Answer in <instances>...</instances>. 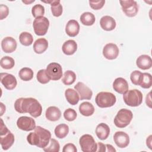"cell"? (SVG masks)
<instances>
[{
  "label": "cell",
  "instance_id": "obj_17",
  "mask_svg": "<svg viewBox=\"0 0 152 152\" xmlns=\"http://www.w3.org/2000/svg\"><path fill=\"white\" fill-rule=\"evenodd\" d=\"M113 88L117 93L124 94L128 90V83L125 79L122 77H118L114 80Z\"/></svg>",
  "mask_w": 152,
  "mask_h": 152
},
{
  "label": "cell",
  "instance_id": "obj_26",
  "mask_svg": "<svg viewBox=\"0 0 152 152\" xmlns=\"http://www.w3.org/2000/svg\"><path fill=\"white\" fill-rule=\"evenodd\" d=\"M45 3H48L50 4V9L52 13V15L55 17H59L62 15V6L61 4V1L59 0H51L48 1H41Z\"/></svg>",
  "mask_w": 152,
  "mask_h": 152
},
{
  "label": "cell",
  "instance_id": "obj_39",
  "mask_svg": "<svg viewBox=\"0 0 152 152\" xmlns=\"http://www.w3.org/2000/svg\"><path fill=\"white\" fill-rule=\"evenodd\" d=\"M77 116V113L76 111L71 108H68L66 109L64 112V117L68 121H74Z\"/></svg>",
  "mask_w": 152,
  "mask_h": 152
},
{
  "label": "cell",
  "instance_id": "obj_35",
  "mask_svg": "<svg viewBox=\"0 0 152 152\" xmlns=\"http://www.w3.org/2000/svg\"><path fill=\"white\" fill-rule=\"evenodd\" d=\"M152 85V77L151 75L147 72L142 73V77L140 84V86L143 88H149Z\"/></svg>",
  "mask_w": 152,
  "mask_h": 152
},
{
  "label": "cell",
  "instance_id": "obj_20",
  "mask_svg": "<svg viewBox=\"0 0 152 152\" xmlns=\"http://www.w3.org/2000/svg\"><path fill=\"white\" fill-rule=\"evenodd\" d=\"M80 31V25L77 21L70 20L68 21L65 27V32L69 37L76 36Z\"/></svg>",
  "mask_w": 152,
  "mask_h": 152
},
{
  "label": "cell",
  "instance_id": "obj_32",
  "mask_svg": "<svg viewBox=\"0 0 152 152\" xmlns=\"http://www.w3.org/2000/svg\"><path fill=\"white\" fill-rule=\"evenodd\" d=\"M19 40L21 45L28 46L32 44L33 42V37L30 33L24 31L20 33L19 36Z\"/></svg>",
  "mask_w": 152,
  "mask_h": 152
},
{
  "label": "cell",
  "instance_id": "obj_13",
  "mask_svg": "<svg viewBox=\"0 0 152 152\" xmlns=\"http://www.w3.org/2000/svg\"><path fill=\"white\" fill-rule=\"evenodd\" d=\"M75 90L78 92L80 96V100L91 99L93 92L91 90L82 82H78L75 86Z\"/></svg>",
  "mask_w": 152,
  "mask_h": 152
},
{
  "label": "cell",
  "instance_id": "obj_7",
  "mask_svg": "<svg viewBox=\"0 0 152 152\" xmlns=\"http://www.w3.org/2000/svg\"><path fill=\"white\" fill-rule=\"evenodd\" d=\"M33 27L35 34L37 36H43L46 34L49 27V21L45 17L36 18L33 23Z\"/></svg>",
  "mask_w": 152,
  "mask_h": 152
},
{
  "label": "cell",
  "instance_id": "obj_45",
  "mask_svg": "<svg viewBox=\"0 0 152 152\" xmlns=\"http://www.w3.org/2000/svg\"><path fill=\"white\" fill-rule=\"evenodd\" d=\"M151 135H150L146 140V144L149 147V148L151 149Z\"/></svg>",
  "mask_w": 152,
  "mask_h": 152
},
{
  "label": "cell",
  "instance_id": "obj_38",
  "mask_svg": "<svg viewBox=\"0 0 152 152\" xmlns=\"http://www.w3.org/2000/svg\"><path fill=\"white\" fill-rule=\"evenodd\" d=\"M142 77V73L138 70L134 71L130 75V79L131 82L135 85H140Z\"/></svg>",
  "mask_w": 152,
  "mask_h": 152
},
{
  "label": "cell",
  "instance_id": "obj_41",
  "mask_svg": "<svg viewBox=\"0 0 152 152\" xmlns=\"http://www.w3.org/2000/svg\"><path fill=\"white\" fill-rule=\"evenodd\" d=\"M0 12H1V20L5 18L9 14L8 7L4 4H1L0 5Z\"/></svg>",
  "mask_w": 152,
  "mask_h": 152
},
{
  "label": "cell",
  "instance_id": "obj_11",
  "mask_svg": "<svg viewBox=\"0 0 152 152\" xmlns=\"http://www.w3.org/2000/svg\"><path fill=\"white\" fill-rule=\"evenodd\" d=\"M1 83L4 87L9 90H13L17 84L16 78L12 74L8 73H1Z\"/></svg>",
  "mask_w": 152,
  "mask_h": 152
},
{
  "label": "cell",
  "instance_id": "obj_29",
  "mask_svg": "<svg viewBox=\"0 0 152 152\" xmlns=\"http://www.w3.org/2000/svg\"><path fill=\"white\" fill-rule=\"evenodd\" d=\"M55 134L58 138H65L69 132V126L65 124H61L57 125L55 129Z\"/></svg>",
  "mask_w": 152,
  "mask_h": 152
},
{
  "label": "cell",
  "instance_id": "obj_16",
  "mask_svg": "<svg viewBox=\"0 0 152 152\" xmlns=\"http://www.w3.org/2000/svg\"><path fill=\"white\" fill-rule=\"evenodd\" d=\"M14 141V135L10 130L7 133L3 135H0L1 145L2 148L4 150L9 149L13 145Z\"/></svg>",
  "mask_w": 152,
  "mask_h": 152
},
{
  "label": "cell",
  "instance_id": "obj_6",
  "mask_svg": "<svg viewBox=\"0 0 152 152\" xmlns=\"http://www.w3.org/2000/svg\"><path fill=\"white\" fill-rule=\"evenodd\" d=\"M81 149L83 152H95L97 151V144L92 135L84 134L79 140Z\"/></svg>",
  "mask_w": 152,
  "mask_h": 152
},
{
  "label": "cell",
  "instance_id": "obj_21",
  "mask_svg": "<svg viewBox=\"0 0 152 152\" xmlns=\"http://www.w3.org/2000/svg\"><path fill=\"white\" fill-rule=\"evenodd\" d=\"M95 132L98 138L101 140H104L109 135L110 128L107 124L100 123L96 126Z\"/></svg>",
  "mask_w": 152,
  "mask_h": 152
},
{
  "label": "cell",
  "instance_id": "obj_43",
  "mask_svg": "<svg viewBox=\"0 0 152 152\" xmlns=\"http://www.w3.org/2000/svg\"><path fill=\"white\" fill-rule=\"evenodd\" d=\"M97 144V148L96 151H103V152H104V151H106V144H104L101 142H98Z\"/></svg>",
  "mask_w": 152,
  "mask_h": 152
},
{
  "label": "cell",
  "instance_id": "obj_37",
  "mask_svg": "<svg viewBox=\"0 0 152 152\" xmlns=\"http://www.w3.org/2000/svg\"><path fill=\"white\" fill-rule=\"evenodd\" d=\"M36 78H37V81L39 83H40L41 84H47L50 80L46 73V69H40L37 72Z\"/></svg>",
  "mask_w": 152,
  "mask_h": 152
},
{
  "label": "cell",
  "instance_id": "obj_19",
  "mask_svg": "<svg viewBox=\"0 0 152 152\" xmlns=\"http://www.w3.org/2000/svg\"><path fill=\"white\" fill-rule=\"evenodd\" d=\"M137 66L143 70L148 69L152 66V59L147 55H141L138 56L136 61Z\"/></svg>",
  "mask_w": 152,
  "mask_h": 152
},
{
  "label": "cell",
  "instance_id": "obj_4",
  "mask_svg": "<svg viewBox=\"0 0 152 152\" xmlns=\"http://www.w3.org/2000/svg\"><path fill=\"white\" fill-rule=\"evenodd\" d=\"M95 102L99 107H110L115 104L116 98V96L110 92L102 91L96 95Z\"/></svg>",
  "mask_w": 152,
  "mask_h": 152
},
{
  "label": "cell",
  "instance_id": "obj_27",
  "mask_svg": "<svg viewBox=\"0 0 152 152\" xmlns=\"http://www.w3.org/2000/svg\"><path fill=\"white\" fill-rule=\"evenodd\" d=\"M79 111L82 115L90 116L94 113V107L91 103L88 102H84L80 104Z\"/></svg>",
  "mask_w": 152,
  "mask_h": 152
},
{
  "label": "cell",
  "instance_id": "obj_31",
  "mask_svg": "<svg viewBox=\"0 0 152 152\" xmlns=\"http://www.w3.org/2000/svg\"><path fill=\"white\" fill-rule=\"evenodd\" d=\"M76 80V75L75 72L71 70H68L65 72L62 79V83L66 86L72 84Z\"/></svg>",
  "mask_w": 152,
  "mask_h": 152
},
{
  "label": "cell",
  "instance_id": "obj_15",
  "mask_svg": "<svg viewBox=\"0 0 152 152\" xmlns=\"http://www.w3.org/2000/svg\"><path fill=\"white\" fill-rule=\"evenodd\" d=\"M17 42L14 38L12 37H5L1 41V48L5 53H12L14 52L17 48Z\"/></svg>",
  "mask_w": 152,
  "mask_h": 152
},
{
  "label": "cell",
  "instance_id": "obj_8",
  "mask_svg": "<svg viewBox=\"0 0 152 152\" xmlns=\"http://www.w3.org/2000/svg\"><path fill=\"white\" fill-rule=\"evenodd\" d=\"M120 4L123 12L129 17H135L139 10V6L137 2L133 0L120 1Z\"/></svg>",
  "mask_w": 152,
  "mask_h": 152
},
{
  "label": "cell",
  "instance_id": "obj_30",
  "mask_svg": "<svg viewBox=\"0 0 152 152\" xmlns=\"http://www.w3.org/2000/svg\"><path fill=\"white\" fill-rule=\"evenodd\" d=\"M33 71L31 68L28 67H24L20 70L18 72V75L22 80L24 81H28L33 78Z\"/></svg>",
  "mask_w": 152,
  "mask_h": 152
},
{
  "label": "cell",
  "instance_id": "obj_14",
  "mask_svg": "<svg viewBox=\"0 0 152 152\" xmlns=\"http://www.w3.org/2000/svg\"><path fill=\"white\" fill-rule=\"evenodd\" d=\"M113 140L119 148H125L129 143V135L123 131H117L113 135Z\"/></svg>",
  "mask_w": 152,
  "mask_h": 152
},
{
  "label": "cell",
  "instance_id": "obj_9",
  "mask_svg": "<svg viewBox=\"0 0 152 152\" xmlns=\"http://www.w3.org/2000/svg\"><path fill=\"white\" fill-rule=\"evenodd\" d=\"M46 73L50 80L57 81L62 76V68L61 65L56 62L50 63L46 67Z\"/></svg>",
  "mask_w": 152,
  "mask_h": 152
},
{
  "label": "cell",
  "instance_id": "obj_3",
  "mask_svg": "<svg viewBox=\"0 0 152 152\" xmlns=\"http://www.w3.org/2000/svg\"><path fill=\"white\" fill-rule=\"evenodd\" d=\"M143 96L142 93L137 89L128 90L123 95V99L125 103L131 107L140 106L142 102Z\"/></svg>",
  "mask_w": 152,
  "mask_h": 152
},
{
  "label": "cell",
  "instance_id": "obj_10",
  "mask_svg": "<svg viewBox=\"0 0 152 152\" xmlns=\"http://www.w3.org/2000/svg\"><path fill=\"white\" fill-rule=\"evenodd\" d=\"M17 125L20 129L30 131L36 128V122L34 119L28 116H21L17 121Z\"/></svg>",
  "mask_w": 152,
  "mask_h": 152
},
{
  "label": "cell",
  "instance_id": "obj_5",
  "mask_svg": "<svg viewBox=\"0 0 152 152\" xmlns=\"http://www.w3.org/2000/svg\"><path fill=\"white\" fill-rule=\"evenodd\" d=\"M133 118L132 112L127 109H120L114 118V124L116 126L123 128L127 126Z\"/></svg>",
  "mask_w": 152,
  "mask_h": 152
},
{
  "label": "cell",
  "instance_id": "obj_36",
  "mask_svg": "<svg viewBox=\"0 0 152 152\" xmlns=\"http://www.w3.org/2000/svg\"><path fill=\"white\" fill-rule=\"evenodd\" d=\"M31 13L33 16L35 17V18L40 17H43L45 14V8L41 4H36L32 7Z\"/></svg>",
  "mask_w": 152,
  "mask_h": 152
},
{
  "label": "cell",
  "instance_id": "obj_33",
  "mask_svg": "<svg viewBox=\"0 0 152 152\" xmlns=\"http://www.w3.org/2000/svg\"><path fill=\"white\" fill-rule=\"evenodd\" d=\"M1 66L5 69H10L12 68L15 65L14 59L8 56L2 57L0 61Z\"/></svg>",
  "mask_w": 152,
  "mask_h": 152
},
{
  "label": "cell",
  "instance_id": "obj_34",
  "mask_svg": "<svg viewBox=\"0 0 152 152\" xmlns=\"http://www.w3.org/2000/svg\"><path fill=\"white\" fill-rule=\"evenodd\" d=\"M43 149L46 152H59L60 145L57 140L54 138H50L48 145Z\"/></svg>",
  "mask_w": 152,
  "mask_h": 152
},
{
  "label": "cell",
  "instance_id": "obj_40",
  "mask_svg": "<svg viewBox=\"0 0 152 152\" xmlns=\"http://www.w3.org/2000/svg\"><path fill=\"white\" fill-rule=\"evenodd\" d=\"M105 4V1H89L90 7L94 10H99L103 8Z\"/></svg>",
  "mask_w": 152,
  "mask_h": 152
},
{
  "label": "cell",
  "instance_id": "obj_2",
  "mask_svg": "<svg viewBox=\"0 0 152 152\" xmlns=\"http://www.w3.org/2000/svg\"><path fill=\"white\" fill-rule=\"evenodd\" d=\"M50 138V132L40 126H36L34 132H30L27 137V140L30 144L41 148L48 145Z\"/></svg>",
  "mask_w": 152,
  "mask_h": 152
},
{
  "label": "cell",
  "instance_id": "obj_18",
  "mask_svg": "<svg viewBox=\"0 0 152 152\" xmlns=\"http://www.w3.org/2000/svg\"><path fill=\"white\" fill-rule=\"evenodd\" d=\"M100 25L104 30L112 31L115 28L116 23L113 17L109 15H104L101 18Z\"/></svg>",
  "mask_w": 152,
  "mask_h": 152
},
{
  "label": "cell",
  "instance_id": "obj_1",
  "mask_svg": "<svg viewBox=\"0 0 152 152\" xmlns=\"http://www.w3.org/2000/svg\"><path fill=\"white\" fill-rule=\"evenodd\" d=\"M15 110L20 113H28L31 116L37 118L42 112L40 103L34 98L21 97L16 100L14 103Z\"/></svg>",
  "mask_w": 152,
  "mask_h": 152
},
{
  "label": "cell",
  "instance_id": "obj_23",
  "mask_svg": "<svg viewBox=\"0 0 152 152\" xmlns=\"http://www.w3.org/2000/svg\"><path fill=\"white\" fill-rule=\"evenodd\" d=\"M62 49L66 55H73L77 50V44L74 40H68L64 43Z\"/></svg>",
  "mask_w": 152,
  "mask_h": 152
},
{
  "label": "cell",
  "instance_id": "obj_25",
  "mask_svg": "<svg viewBox=\"0 0 152 152\" xmlns=\"http://www.w3.org/2000/svg\"><path fill=\"white\" fill-rule=\"evenodd\" d=\"M65 96L67 102L72 105L77 104L80 100L78 92L72 88H67L65 91Z\"/></svg>",
  "mask_w": 152,
  "mask_h": 152
},
{
  "label": "cell",
  "instance_id": "obj_47",
  "mask_svg": "<svg viewBox=\"0 0 152 152\" xmlns=\"http://www.w3.org/2000/svg\"><path fill=\"white\" fill-rule=\"evenodd\" d=\"M1 116L2 115V110L5 112V106L2 103H1Z\"/></svg>",
  "mask_w": 152,
  "mask_h": 152
},
{
  "label": "cell",
  "instance_id": "obj_24",
  "mask_svg": "<svg viewBox=\"0 0 152 152\" xmlns=\"http://www.w3.org/2000/svg\"><path fill=\"white\" fill-rule=\"evenodd\" d=\"M48 48V42L45 38H39L37 39L33 44V50L37 54H41L45 52Z\"/></svg>",
  "mask_w": 152,
  "mask_h": 152
},
{
  "label": "cell",
  "instance_id": "obj_12",
  "mask_svg": "<svg viewBox=\"0 0 152 152\" xmlns=\"http://www.w3.org/2000/svg\"><path fill=\"white\" fill-rule=\"evenodd\" d=\"M119 50L117 45L109 43L106 44L103 49V55L104 57L109 60L116 59L119 55Z\"/></svg>",
  "mask_w": 152,
  "mask_h": 152
},
{
  "label": "cell",
  "instance_id": "obj_48",
  "mask_svg": "<svg viewBox=\"0 0 152 152\" xmlns=\"http://www.w3.org/2000/svg\"><path fill=\"white\" fill-rule=\"evenodd\" d=\"M22 2H24V3H25V4H30V3H31V2H34V0H33V1H30V2H28V1H22Z\"/></svg>",
  "mask_w": 152,
  "mask_h": 152
},
{
  "label": "cell",
  "instance_id": "obj_42",
  "mask_svg": "<svg viewBox=\"0 0 152 152\" xmlns=\"http://www.w3.org/2000/svg\"><path fill=\"white\" fill-rule=\"evenodd\" d=\"M77 150L74 144L72 143H68L64 146L62 149L63 152H77Z\"/></svg>",
  "mask_w": 152,
  "mask_h": 152
},
{
  "label": "cell",
  "instance_id": "obj_22",
  "mask_svg": "<svg viewBox=\"0 0 152 152\" xmlns=\"http://www.w3.org/2000/svg\"><path fill=\"white\" fill-rule=\"evenodd\" d=\"M45 116L49 121H56L61 118V112L60 109L56 106H50L46 109Z\"/></svg>",
  "mask_w": 152,
  "mask_h": 152
},
{
  "label": "cell",
  "instance_id": "obj_28",
  "mask_svg": "<svg viewBox=\"0 0 152 152\" xmlns=\"http://www.w3.org/2000/svg\"><path fill=\"white\" fill-rule=\"evenodd\" d=\"M95 20V16L90 12H83L80 16L81 23L84 26H92L94 23Z\"/></svg>",
  "mask_w": 152,
  "mask_h": 152
},
{
  "label": "cell",
  "instance_id": "obj_46",
  "mask_svg": "<svg viewBox=\"0 0 152 152\" xmlns=\"http://www.w3.org/2000/svg\"><path fill=\"white\" fill-rule=\"evenodd\" d=\"M145 102H146L147 105H148L150 107H151V100H150V99H148V94H147V96H146Z\"/></svg>",
  "mask_w": 152,
  "mask_h": 152
},
{
  "label": "cell",
  "instance_id": "obj_44",
  "mask_svg": "<svg viewBox=\"0 0 152 152\" xmlns=\"http://www.w3.org/2000/svg\"><path fill=\"white\" fill-rule=\"evenodd\" d=\"M106 147L107 148V151H116L115 148L110 144H106Z\"/></svg>",
  "mask_w": 152,
  "mask_h": 152
}]
</instances>
